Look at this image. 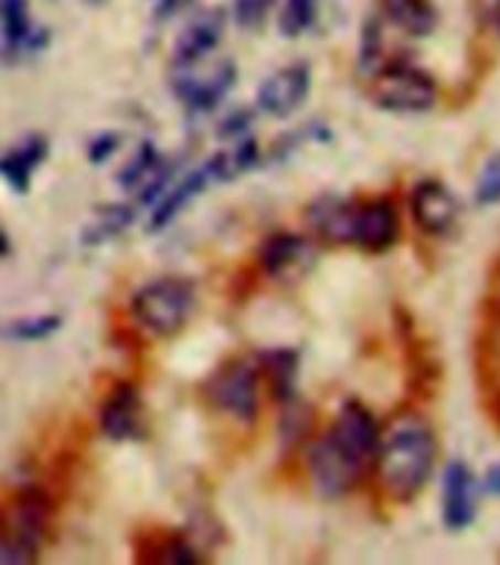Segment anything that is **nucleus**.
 <instances>
[{
	"label": "nucleus",
	"instance_id": "obj_1",
	"mask_svg": "<svg viewBox=\"0 0 500 565\" xmlns=\"http://www.w3.org/2000/svg\"><path fill=\"white\" fill-rule=\"evenodd\" d=\"M380 477L386 492L397 501H409L422 492L436 468V436L424 424H397L377 450Z\"/></svg>",
	"mask_w": 500,
	"mask_h": 565
},
{
	"label": "nucleus",
	"instance_id": "obj_2",
	"mask_svg": "<svg viewBox=\"0 0 500 565\" xmlns=\"http://www.w3.org/2000/svg\"><path fill=\"white\" fill-rule=\"evenodd\" d=\"M194 286L189 280H157L132 298V316L145 330L157 335H171L192 318Z\"/></svg>",
	"mask_w": 500,
	"mask_h": 565
},
{
	"label": "nucleus",
	"instance_id": "obj_3",
	"mask_svg": "<svg viewBox=\"0 0 500 565\" xmlns=\"http://www.w3.org/2000/svg\"><path fill=\"white\" fill-rule=\"evenodd\" d=\"M47 507L39 492H24L0 515V563H33Z\"/></svg>",
	"mask_w": 500,
	"mask_h": 565
},
{
	"label": "nucleus",
	"instance_id": "obj_4",
	"mask_svg": "<svg viewBox=\"0 0 500 565\" xmlns=\"http://www.w3.org/2000/svg\"><path fill=\"white\" fill-rule=\"evenodd\" d=\"M439 97V86L427 71L397 62L392 68L380 71L374 83V100L389 113H424Z\"/></svg>",
	"mask_w": 500,
	"mask_h": 565
},
{
	"label": "nucleus",
	"instance_id": "obj_5",
	"mask_svg": "<svg viewBox=\"0 0 500 565\" xmlns=\"http://www.w3.org/2000/svg\"><path fill=\"white\" fill-rule=\"evenodd\" d=\"M336 441V448L344 450L348 457L360 468H365L380 450V427L374 415L362 404L351 401L342 406V413L336 418L333 430L327 433Z\"/></svg>",
	"mask_w": 500,
	"mask_h": 565
},
{
	"label": "nucleus",
	"instance_id": "obj_6",
	"mask_svg": "<svg viewBox=\"0 0 500 565\" xmlns=\"http://www.w3.org/2000/svg\"><path fill=\"white\" fill-rule=\"evenodd\" d=\"M413 206L415 224L427 233V236H448L450 230L457 227L459 221V201L457 194L450 192L448 185L439 180H422L413 189L409 198Z\"/></svg>",
	"mask_w": 500,
	"mask_h": 565
},
{
	"label": "nucleus",
	"instance_id": "obj_7",
	"mask_svg": "<svg viewBox=\"0 0 500 565\" xmlns=\"http://www.w3.org/2000/svg\"><path fill=\"white\" fill-rule=\"evenodd\" d=\"M236 83V65L233 62H219L215 68L198 71V65H183L180 77L174 79V88L180 100L194 113H206L227 95Z\"/></svg>",
	"mask_w": 500,
	"mask_h": 565
},
{
	"label": "nucleus",
	"instance_id": "obj_8",
	"mask_svg": "<svg viewBox=\"0 0 500 565\" xmlns=\"http://www.w3.org/2000/svg\"><path fill=\"white\" fill-rule=\"evenodd\" d=\"M309 471H312L318 492L325 494V498H342V494H348L362 475V468L344 450L336 448V441L330 436H325L309 450Z\"/></svg>",
	"mask_w": 500,
	"mask_h": 565
},
{
	"label": "nucleus",
	"instance_id": "obj_9",
	"mask_svg": "<svg viewBox=\"0 0 500 565\" xmlns=\"http://www.w3.org/2000/svg\"><path fill=\"white\" fill-rule=\"evenodd\" d=\"M397 238V212L389 201L353 203L351 218V245H360L362 250L380 254L395 245Z\"/></svg>",
	"mask_w": 500,
	"mask_h": 565
},
{
	"label": "nucleus",
	"instance_id": "obj_10",
	"mask_svg": "<svg viewBox=\"0 0 500 565\" xmlns=\"http://www.w3.org/2000/svg\"><path fill=\"white\" fill-rule=\"evenodd\" d=\"M442 519L450 530L468 527L477 515V480L466 462H448L445 480H442Z\"/></svg>",
	"mask_w": 500,
	"mask_h": 565
},
{
	"label": "nucleus",
	"instance_id": "obj_11",
	"mask_svg": "<svg viewBox=\"0 0 500 565\" xmlns=\"http://www.w3.org/2000/svg\"><path fill=\"white\" fill-rule=\"evenodd\" d=\"M309 86H312V77H309V65L304 62L277 71L259 86V109L274 118H286L307 100Z\"/></svg>",
	"mask_w": 500,
	"mask_h": 565
},
{
	"label": "nucleus",
	"instance_id": "obj_12",
	"mask_svg": "<svg viewBox=\"0 0 500 565\" xmlns=\"http://www.w3.org/2000/svg\"><path fill=\"white\" fill-rule=\"evenodd\" d=\"M212 397L221 409L251 422L256 415V371L247 362H233L212 380Z\"/></svg>",
	"mask_w": 500,
	"mask_h": 565
},
{
	"label": "nucleus",
	"instance_id": "obj_13",
	"mask_svg": "<svg viewBox=\"0 0 500 565\" xmlns=\"http://www.w3.org/2000/svg\"><path fill=\"white\" fill-rule=\"evenodd\" d=\"M221 33H224V15L221 12H203L185 26L180 39H177L174 60L177 65H194V62H203L215 51V44L221 42Z\"/></svg>",
	"mask_w": 500,
	"mask_h": 565
},
{
	"label": "nucleus",
	"instance_id": "obj_14",
	"mask_svg": "<svg viewBox=\"0 0 500 565\" xmlns=\"http://www.w3.org/2000/svg\"><path fill=\"white\" fill-rule=\"evenodd\" d=\"M100 430L118 441L139 433V392L130 383L115 386L113 395L106 397L104 409H100Z\"/></svg>",
	"mask_w": 500,
	"mask_h": 565
},
{
	"label": "nucleus",
	"instance_id": "obj_15",
	"mask_svg": "<svg viewBox=\"0 0 500 565\" xmlns=\"http://www.w3.org/2000/svg\"><path fill=\"white\" fill-rule=\"evenodd\" d=\"M0 26H3L9 51H42L44 42H47V33L35 30L33 21H30L26 0H0Z\"/></svg>",
	"mask_w": 500,
	"mask_h": 565
},
{
	"label": "nucleus",
	"instance_id": "obj_16",
	"mask_svg": "<svg viewBox=\"0 0 500 565\" xmlns=\"http://www.w3.org/2000/svg\"><path fill=\"white\" fill-rule=\"evenodd\" d=\"M47 157V145H44L42 136H30L24 139L18 148H12L9 153L0 157V177L7 180L15 192H26V185H30V177L39 166H42V159Z\"/></svg>",
	"mask_w": 500,
	"mask_h": 565
},
{
	"label": "nucleus",
	"instance_id": "obj_17",
	"mask_svg": "<svg viewBox=\"0 0 500 565\" xmlns=\"http://www.w3.org/2000/svg\"><path fill=\"white\" fill-rule=\"evenodd\" d=\"M210 180H215V177H212L210 166H203L198 168L194 174L185 177V180H180V183H174L171 189H166V192H162V201L157 203V210L150 215V230L166 227L168 221H174L177 212L183 210L192 198H198V194L203 192V185L210 183Z\"/></svg>",
	"mask_w": 500,
	"mask_h": 565
},
{
	"label": "nucleus",
	"instance_id": "obj_18",
	"mask_svg": "<svg viewBox=\"0 0 500 565\" xmlns=\"http://www.w3.org/2000/svg\"><path fill=\"white\" fill-rule=\"evenodd\" d=\"M383 12L409 35H430L436 30V9L427 0H383Z\"/></svg>",
	"mask_w": 500,
	"mask_h": 565
},
{
	"label": "nucleus",
	"instance_id": "obj_19",
	"mask_svg": "<svg viewBox=\"0 0 500 565\" xmlns=\"http://www.w3.org/2000/svg\"><path fill=\"white\" fill-rule=\"evenodd\" d=\"M309 254V245L295 233H274L263 245V265L268 274H286Z\"/></svg>",
	"mask_w": 500,
	"mask_h": 565
},
{
	"label": "nucleus",
	"instance_id": "obj_20",
	"mask_svg": "<svg viewBox=\"0 0 500 565\" xmlns=\"http://www.w3.org/2000/svg\"><path fill=\"white\" fill-rule=\"evenodd\" d=\"M351 218L353 203L348 201L327 198V201L312 206V224H316L327 238H336V242H348V238H351Z\"/></svg>",
	"mask_w": 500,
	"mask_h": 565
},
{
	"label": "nucleus",
	"instance_id": "obj_21",
	"mask_svg": "<svg viewBox=\"0 0 500 565\" xmlns=\"http://www.w3.org/2000/svg\"><path fill=\"white\" fill-rule=\"evenodd\" d=\"M265 369L272 374L274 388L283 401H289L291 383H295V371H298V356L295 351H272L265 356Z\"/></svg>",
	"mask_w": 500,
	"mask_h": 565
},
{
	"label": "nucleus",
	"instance_id": "obj_22",
	"mask_svg": "<svg viewBox=\"0 0 500 565\" xmlns=\"http://www.w3.org/2000/svg\"><path fill=\"white\" fill-rule=\"evenodd\" d=\"M60 324V316H39L30 318V321H9V324H0V335H3V339H18V342H33V339L51 335Z\"/></svg>",
	"mask_w": 500,
	"mask_h": 565
},
{
	"label": "nucleus",
	"instance_id": "obj_23",
	"mask_svg": "<svg viewBox=\"0 0 500 565\" xmlns=\"http://www.w3.org/2000/svg\"><path fill=\"white\" fill-rule=\"evenodd\" d=\"M318 0H286L280 15V26L286 35H300L316 21Z\"/></svg>",
	"mask_w": 500,
	"mask_h": 565
},
{
	"label": "nucleus",
	"instance_id": "obj_24",
	"mask_svg": "<svg viewBox=\"0 0 500 565\" xmlns=\"http://www.w3.org/2000/svg\"><path fill=\"white\" fill-rule=\"evenodd\" d=\"M475 201L480 206H492V203H500V153L486 159L483 171L477 177L475 183Z\"/></svg>",
	"mask_w": 500,
	"mask_h": 565
},
{
	"label": "nucleus",
	"instance_id": "obj_25",
	"mask_svg": "<svg viewBox=\"0 0 500 565\" xmlns=\"http://www.w3.org/2000/svg\"><path fill=\"white\" fill-rule=\"evenodd\" d=\"M157 166H159L157 150L150 148V145H145V148H139V153L130 159V166L124 168L121 174H118V180H121L124 185H130V189H139Z\"/></svg>",
	"mask_w": 500,
	"mask_h": 565
},
{
	"label": "nucleus",
	"instance_id": "obj_26",
	"mask_svg": "<svg viewBox=\"0 0 500 565\" xmlns=\"http://www.w3.org/2000/svg\"><path fill=\"white\" fill-rule=\"evenodd\" d=\"M272 0H236V21L242 26H259Z\"/></svg>",
	"mask_w": 500,
	"mask_h": 565
},
{
	"label": "nucleus",
	"instance_id": "obj_27",
	"mask_svg": "<svg viewBox=\"0 0 500 565\" xmlns=\"http://www.w3.org/2000/svg\"><path fill=\"white\" fill-rule=\"evenodd\" d=\"M115 148H118V139H115V136H100V139H95L92 150H88V157L95 159V162H104Z\"/></svg>",
	"mask_w": 500,
	"mask_h": 565
},
{
	"label": "nucleus",
	"instance_id": "obj_28",
	"mask_svg": "<svg viewBox=\"0 0 500 565\" xmlns=\"http://www.w3.org/2000/svg\"><path fill=\"white\" fill-rule=\"evenodd\" d=\"M480 15L486 24L500 33V0H480Z\"/></svg>",
	"mask_w": 500,
	"mask_h": 565
},
{
	"label": "nucleus",
	"instance_id": "obj_29",
	"mask_svg": "<svg viewBox=\"0 0 500 565\" xmlns=\"http://www.w3.org/2000/svg\"><path fill=\"white\" fill-rule=\"evenodd\" d=\"M189 3H192V0H159L157 18H159V21H162V18H174L177 12H183Z\"/></svg>",
	"mask_w": 500,
	"mask_h": 565
},
{
	"label": "nucleus",
	"instance_id": "obj_30",
	"mask_svg": "<svg viewBox=\"0 0 500 565\" xmlns=\"http://www.w3.org/2000/svg\"><path fill=\"white\" fill-rule=\"evenodd\" d=\"M483 489L489 494H494V498H500V462L498 466L489 468V475H486V480H483Z\"/></svg>",
	"mask_w": 500,
	"mask_h": 565
},
{
	"label": "nucleus",
	"instance_id": "obj_31",
	"mask_svg": "<svg viewBox=\"0 0 500 565\" xmlns=\"http://www.w3.org/2000/svg\"><path fill=\"white\" fill-rule=\"evenodd\" d=\"M7 236H3V233H0V254H7Z\"/></svg>",
	"mask_w": 500,
	"mask_h": 565
}]
</instances>
